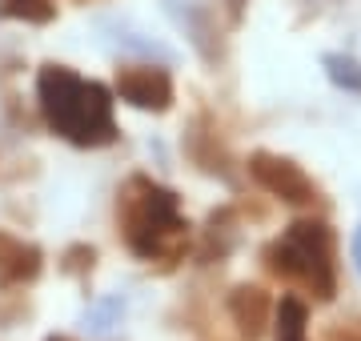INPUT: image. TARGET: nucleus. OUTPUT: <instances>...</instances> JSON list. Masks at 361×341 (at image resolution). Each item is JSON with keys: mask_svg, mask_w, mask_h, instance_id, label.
<instances>
[{"mask_svg": "<svg viewBox=\"0 0 361 341\" xmlns=\"http://www.w3.org/2000/svg\"><path fill=\"white\" fill-rule=\"evenodd\" d=\"M265 269L281 281L305 285L317 302H334L337 293V237L325 221L301 217L285 237L265 245Z\"/></svg>", "mask_w": 361, "mask_h": 341, "instance_id": "7ed1b4c3", "label": "nucleus"}, {"mask_svg": "<svg viewBox=\"0 0 361 341\" xmlns=\"http://www.w3.org/2000/svg\"><path fill=\"white\" fill-rule=\"evenodd\" d=\"M325 77L334 80L337 89H345V92H361V68L353 56H341V53H325Z\"/></svg>", "mask_w": 361, "mask_h": 341, "instance_id": "9d476101", "label": "nucleus"}, {"mask_svg": "<svg viewBox=\"0 0 361 341\" xmlns=\"http://www.w3.org/2000/svg\"><path fill=\"white\" fill-rule=\"evenodd\" d=\"M116 97L141 113H169L173 77L157 65H121L116 68Z\"/></svg>", "mask_w": 361, "mask_h": 341, "instance_id": "39448f33", "label": "nucleus"}, {"mask_svg": "<svg viewBox=\"0 0 361 341\" xmlns=\"http://www.w3.org/2000/svg\"><path fill=\"white\" fill-rule=\"evenodd\" d=\"M334 341H361L357 333H345V337H341V333H334Z\"/></svg>", "mask_w": 361, "mask_h": 341, "instance_id": "4468645a", "label": "nucleus"}, {"mask_svg": "<svg viewBox=\"0 0 361 341\" xmlns=\"http://www.w3.org/2000/svg\"><path fill=\"white\" fill-rule=\"evenodd\" d=\"M92 265H97V249L92 245H68L65 257H61V269L73 277H89Z\"/></svg>", "mask_w": 361, "mask_h": 341, "instance_id": "9b49d317", "label": "nucleus"}, {"mask_svg": "<svg viewBox=\"0 0 361 341\" xmlns=\"http://www.w3.org/2000/svg\"><path fill=\"white\" fill-rule=\"evenodd\" d=\"M85 4H89V0H85Z\"/></svg>", "mask_w": 361, "mask_h": 341, "instance_id": "dca6fc26", "label": "nucleus"}, {"mask_svg": "<svg viewBox=\"0 0 361 341\" xmlns=\"http://www.w3.org/2000/svg\"><path fill=\"white\" fill-rule=\"evenodd\" d=\"M121 309H125V302H121V297H109V302L92 305L89 314H85V321H89V329H97V333H109V329L116 326Z\"/></svg>", "mask_w": 361, "mask_h": 341, "instance_id": "f8f14e48", "label": "nucleus"}, {"mask_svg": "<svg viewBox=\"0 0 361 341\" xmlns=\"http://www.w3.org/2000/svg\"><path fill=\"white\" fill-rule=\"evenodd\" d=\"M353 261H357V269H361V225H357V233H353Z\"/></svg>", "mask_w": 361, "mask_h": 341, "instance_id": "ddd939ff", "label": "nucleus"}, {"mask_svg": "<svg viewBox=\"0 0 361 341\" xmlns=\"http://www.w3.org/2000/svg\"><path fill=\"white\" fill-rule=\"evenodd\" d=\"M121 229L129 249L149 265H173L189 249V221L180 213V201L173 189L149 181V177H133L121 193Z\"/></svg>", "mask_w": 361, "mask_h": 341, "instance_id": "f03ea898", "label": "nucleus"}, {"mask_svg": "<svg viewBox=\"0 0 361 341\" xmlns=\"http://www.w3.org/2000/svg\"><path fill=\"white\" fill-rule=\"evenodd\" d=\"M229 317L233 326L241 329V337L261 341L269 333V317H273V302L261 285H237L229 293Z\"/></svg>", "mask_w": 361, "mask_h": 341, "instance_id": "0eeeda50", "label": "nucleus"}, {"mask_svg": "<svg viewBox=\"0 0 361 341\" xmlns=\"http://www.w3.org/2000/svg\"><path fill=\"white\" fill-rule=\"evenodd\" d=\"M49 341H73V337H49Z\"/></svg>", "mask_w": 361, "mask_h": 341, "instance_id": "2eb2a0df", "label": "nucleus"}, {"mask_svg": "<svg viewBox=\"0 0 361 341\" xmlns=\"http://www.w3.org/2000/svg\"><path fill=\"white\" fill-rule=\"evenodd\" d=\"M277 314V341H305V326H310V309L301 297H281Z\"/></svg>", "mask_w": 361, "mask_h": 341, "instance_id": "6e6552de", "label": "nucleus"}, {"mask_svg": "<svg viewBox=\"0 0 361 341\" xmlns=\"http://www.w3.org/2000/svg\"><path fill=\"white\" fill-rule=\"evenodd\" d=\"M44 269V253L32 241H20L8 229H0V289H25Z\"/></svg>", "mask_w": 361, "mask_h": 341, "instance_id": "423d86ee", "label": "nucleus"}, {"mask_svg": "<svg viewBox=\"0 0 361 341\" xmlns=\"http://www.w3.org/2000/svg\"><path fill=\"white\" fill-rule=\"evenodd\" d=\"M40 117L56 137H65L77 149H104L116 141L113 92L101 80L77 77L68 65H40L37 73Z\"/></svg>", "mask_w": 361, "mask_h": 341, "instance_id": "f257e3e1", "label": "nucleus"}, {"mask_svg": "<svg viewBox=\"0 0 361 341\" xmlns=\"http://www.w3.org/2000/svg\"><path fill=\"white\" fill-rule=\"evenodd\" d=\"M0 20L52 25V20H56V4H52V0H0Z\"/></svg>", "mask_w": 361, "mask_h": 341, "instance_id": "1a4fd4ad", "label": "nucleus"}, {"mask_svg": "<svg viewBox=\"0 0 361 341\" xmlns=\"http://www.w3.org/2000/svg\"><path fill=\"white\" fill-rule=\"evenodd\" d=\"M249 177L269 193L277 197L281 205H297V209H305L317 201V185L305 177V169L289 157H277V153H265L257 149L253 157H249Z\"/></svg>", "mask_w": 361, "mask_h": 341, "instance_id": "20e7f679", "label": "nucleus"}]
</instances>
